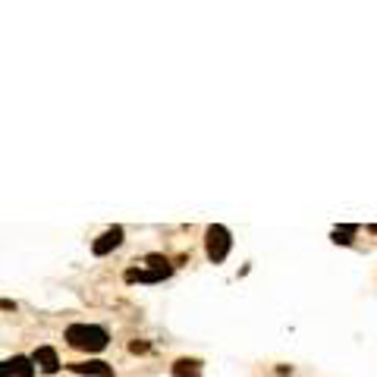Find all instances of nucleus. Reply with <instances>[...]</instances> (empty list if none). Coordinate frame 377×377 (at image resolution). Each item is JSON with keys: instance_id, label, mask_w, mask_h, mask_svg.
I'll use <instances>...</instances> for the list:
<instances>
[{"instance_id": "1", "label": "nucleus", "mask_w": 377, "mask_h": 377, "mask_svg": "<svg viewBox=\"0 0 377 377\" xmlns=\"http://www.w3.org/2000/svg\"><path fill=\"white\" fill-rule=\"evenodd\" d=\"M107 330L104 327H94V324H73L66 327V343L73 349H85V352H101L107 346Z\"/></svg>"}, {"instance_id": "2", "label": "nucleus", "mask_w": 377, "mask_h": 377, "mask_svg": "<svg viewBox=\"0 0 377 377\" xmlns=\"http://www.w3.org/2000/svg\"><path fill=\"white\" fill-rule=\"evenodd\" d=\"M204 246H208V258L211 261H223L226 255H230V246H233V239H230V230L226 226H208V233H204Z\"/></svg>"}, {"instance_id": "3", "label": "nucleus", "mask_w": 377, "mask_h": 377, "mask_svg": "<svg viewBox=\"0 0 377 377\" xmlns=\"http://www.w3.org/2000/svg\"><path fill=\"white\" fill-rule=\"evenodd\" d=\"M31 361H35V368L38 371H44V374H57V368H60V358H57V352H54L51 346H38Z\"/></svg>"}, {"instance_id": "4", "label": "nucleus", "mask_w": 377, "mask_h": 377, "mask_svg": "<svg viewBox=\"0 0 377 377\" xmlns=\"http://www.w3.org/2000/svg\"><path fill=\"white\" fill-rule=\"evenodd\" d=\"M35 374V361L26 356H13L4 361V377H31Z\"/></svg>"}, {"instance_id": "5", "label": "nucleus", "mask_w": 377, "mask_h": 377, "mask_svg": "<svg viewBox=\"0 0 377 377\" xmlns=\"http://www.w3.org/2000/svg\"><path fill=\"white\" fill-rule=\"evenodd\" d=\"M120 242H123V226H110L101 239H94L91 251H94V255H110V251L120 246Z\"/></svg>"}, {"instance_id": "6", "label": "nucleus", "mask_w": 377, "mask_h": 377, "mask_svg": "<svg viewBox=\"0 0 377 377\" xmlns=\"http://www.w3.org/2000/svg\"><path fill=\"white\" fill-rule=\"evenodd\" d=\"M164 277H170V267H151V271H126V280L129 283H157V280H164Z\"/></svg>"}, {"instance_id": "7", "label": "nucleus", "mask_w": 377, "mask_h": 377, "mask_svg": "<svg viewBox=\"0 0 377 377\" xmlns=\"http://www.w3.org/2000/svg\"><path fill=\"white\" fill-rule=\"evenodd\" d=\"M76 374H89V377H114V368L107 361H82V365H73Z\"/></svg>"}, {"instance_id": "8", "label": "nucleus", "mask_w": 377, "mask_h": 377, "mask_svg": "<svg viewBox=\"0 0 377 377\" xmlns=\"http://www.w3.org/2000/svg\"><path fill=\"white\" fill-rule=\"evenodd\" d=\"M198 374H201V361L195 358H179L173 365V377H198Z\"/></svg>"}, {"instance_id": "9", "label": "nucleus", "mask_w": 377, "mask_h": 377, "mask_svg": "<svg viewBox=\"0 0 377 377\" xmlns=\"http://www.w3.org/2000/svg\"><path fill=\"white\" fill-rule=\"evenodd\" d=\"M352 236H356V226H336V230H333V242H343V246H349Z\"/></svg>"}, {"instance_id": "10", "label": "nucleus", "mask_w": 377, "mask_h": 377, "mask_svg": "<svg viewBox=\"0 0 377 377\" xmlns=\"http://www.w3.org/2000/svg\"><path fill=\"white\" fill-rule=\"evenodd\" d=\"M368 230H371V233H374V236H377V226H368Z\"/></svg>"}]
</instances>
